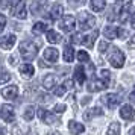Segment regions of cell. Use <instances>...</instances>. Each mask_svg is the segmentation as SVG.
Instances as JSON below:
<instances>
[{"instance_id": "obj_1", "label": "cell", "mask_w": 135, "mask_h": 135, "mask_svg": "<svg viewBox=\"0 0 135 135\" xmlns=\"http://www.w3.org/2000/svg\"><path fill=\"white\" fill-rule=\"evenodd\" d=\"M78 23H79V27L82 31H88V29L94 27L96 17L91 15L90 12H86V11H80L79 15H78Z\"/></svg>"}, {"instance_id": "obj_2", "label": "cell", "mask_w": 135, "mask_h": 135, "mask_svg": "<svg viewBox=\"0 0 135 135\" xmlns=\"http://www.w3.org/2000/svg\"><path fill=\"white\" fill-rule=\"evenodd\" d=\"M38 53V47L32 41H23L20 44V55L25 59H33Z\"/></svg>"}, {"instance_id": "obj_3", "label": "cell", "mask_w": 135, "mask_h": 135, "mask_svg": "<svg viewBox=\"0 0 135 135\" xmlns=\"http://www.w3.org/2000/svg\"><path fill=\"white\" fill-rule=\"evenodd\" d=\"M108 59H109V64L114 68H122L124 65V53L117 47H112V52H111Z\"/></svg>"}, {"instance_id": "obj_4", "label": "cell", "mask_w": 135, "mask_h": 135, "mask_svg": "<svg viewBox=\"0 0 135 135\" xmlns=\"http://www.w3.org/2000/svg\"><path fill=\"white\" fill-rule=\"evenodd\" d=\"M120 100H122V97L114 94V93H109V94L102 96V103L106 105L108 108H115L117 105H120Z\"/></svg>"}, {"instance_id": "obj_5", "label": "cell", "mask_w": 135, "mask_h": 135, "mask_svg": "<svg viewBox=\"0 0 135 135\" xmlns=\"http://www.w3.org/2000/svg\"><path fill=\"white\" fill-rule=\"evenodd\" d=\"M74 21H76V20H74L73 15H64L58 25H59V27H61L64 32H71L74 29V25H76Z\"/></svg>"}, {"instance_id": "obj_6", "label": "cell", "mask_w": 135, "mask_h": 135, "mask_svg": "<svg viewBox=\"0 0 135 135\" xmlns=\"http://www.w3.org/2000/svg\"><path fill=\"white\" fill-rule=\"evenodd\" d=\"M0 117L5 120L6 123H12L15 120V112H14V108L11 105H3L2 109H0Z\"/></svg>"}, {"instance_id": "obj_7", "label": "cell", "mask_w": 135, "mask_h": 135, "mask_svg": "<svg viewBox=\"0 0 135 135\" xmlns=\"http://www.w3.org/2000/svg\"><path fill=\"white\" fill-rule=\"evenodd\" d=\"M108 84H109V80H103V79H94L91 80V84L88 85V90L90 91H102L105 88H108Z\"/></svg>"}, {"instance_id": "obj_8", "label": "cell", "mask_w": 135, "mask_h": 135, "mask_svg": "<svg viewBox=\"0 0 135 135\" xmlns=\"http://www.w3.org/2000/svg\"><path fill=\"white\" fill-rule=\"evenodd\" d=\"M38 117L43 120L44 123H47V124H56V117L53 115V114H50V112H47L46 109H43V108H40V109L37 111Z\"/></svg>"}, {"instance_id": "obj_9", "label": "cell", "mask_w": 135, "mask_h": 135, "mask_svg": "<svg viewBox=\"0 0 135 135\" xmlns=\"http://www.w3.org/2000/svg\"><path fill=\"white\" fill-rule=\"evenodd\" d=\"M15 41H17V37H15L14 33H9V35H6V37H3L0 40V47L5 49V50H9V49L14 47Z\"/></svg>"}, {"instance_id": "obj_10", "label": "cell", "mask_w": 135, "mask_h": 135, "mask_svg": "<svg viewBox=\"0 0 135 135\" xmlns=\"http://www.w3.org/2000/svg\"><path fill=\"white\" fill-rule=\"evenodd\" d=\"M17 94H18V88H17L15 85L6 86V88L2 90V96L6 99V100H12V99H15L17 97Z\"/></svg>"}, {"instance_id": "obj_11", "label": "cell", "mask_w": 135, "mask_h": 135, "mask_svg": "<svg viewBox=\"0 0 135 135\" xmlns=\"http://www.w3.org/2000/svg\"><path fill=\"white\" fill-rule=\"evenodd\" d=\"M135 115V111L131 105H123L120 108V117L123 120H132V117Z\"/></svg>"}, {"instance_id": "obj_12", "label": "cell", "mask_w": 135, "mask_h": 135, "mask_svg": "<svg viewBox=\"0 0 135 135\" xmlns=\"http://www.w3.org/2000/svg\"><path fill=\"white\" fill-rule=\"evenodd\" d=\"M59 58V52L55 47H47L44 50V59H47L49 62H56Z\"/></svg>"}, {"instance_id": "obj_13", "label": "cell", "mask_w": 135, "mask_h": 135, "mask_svg": "<svg viewBox=\"0 0 135 135\" xmlns=\"http://www.w3.org/2000/svg\"><path fill=\"white\" fill-rule=\"evenodd\" d=\"M58 84V76L56 74H47L43 78V86L46 90H52Z\"/></svg>"}, {"instance_id": "obj_14", "label": "cell", "mask_w": 135, "mask_h": 135, "mask_svg": "<svg viewBox=\"0 0 135 135\" xmlns=\"http://www.w3.org/2000/svg\"><path fill=\"white\" fill-rule=\"evenodd\" d=\"M131 8H132V3L129 2V3H126L124 6L122 8V12H120V15H118V20H120V23H124V21H128V20H131Z\"/></svg>"}, {"instance_id": "obj_15", "label": "cell", "mask_w": 135, "mask_h": 135, "mask_svg": "<svg viewBox=\"0 0 135 135\" xmlns=\"http://www.w3.org/2000/svg\"><path fill=\"white\" fill-rule=\"evenodd\" d=\"M68 129H70V132L73 135H79L82 132H85V126L79 122H74V120H71V122L68 123Z\"/></svg>"}, {"instance_id": "obj_16", "label": "cell", "mask_w": 135, "mask_h": 135, "mask_svg": "<svg viewBox=\"0 0 135 135\" xmlns=\"http://www.w3.org/2000/svg\"><path fill=\"white\" fill-rule=\"evenodd\" d=\"M74 79H76V82H78V84H84V82H85L86 74H85V70H84V67H82V65L76 67V70H74Z\"/></svg>"}, {"instance_id": "obj_17", "label": "cell", "mask_w": 135, "mask_h": 135, "mask_svg": "<svg viewBox=\"0 0 135 135\" xmlns=\"http://www.w3.org/2000/svg\"><path fill=\"white\" fill-rule=\"evenodd\" d=\"M20 73H21V76H25V78H31L35 73V68H33L32 64H23L20 67Z\"/></svg>"}, {"instance_id": "obj_18", "label": "cell", "mask_w": 135, "mask_h": 135, "mask_svg": "<svg viewBox=\"0 0 135 135\" xmlns=\"http://www.w3.org/2000/svg\"><path fill=\"white\" fill-rule=\"evenodd\" d=\"M14 15H15L17 18H20V20L26 18L27 12H26V6H25V3H23V2H21L20 5H17V6L14 8Z\"/></svg>"}, {"instance_id": "obj_19", "label": "cell", "mask_w": 135, "mask_h": 135, "mask_svg": "<svg viewBox=\"0 0 135 135\" xmlns=\"http://www.w3.org/2000/svg\"><path fill=\"white\" fill-rule=\"evenodd\" d=\"M102 114H103V111L100 108H88L85 111V114H84V118L85 120H91L94 115H102Z\"/></svg>"}, {"instance_id": "obj_20", "label": "cell", "mask_w": 135, "mask_h": 135, "mask_svg": "<svg viewBox=\"0 0 135 135\" xmlns=\"http://www.w3.org/2000/svg\"><path fill=\"white\" fill-rule=\"evenodd\" d=\"M73 59H74V49L71 46H65L64 47V61L71 62Z\"/></svg>"}, {"instance_id": "obj_21", "label": "cell", "mask_w": 135, "mask_h": 135, "mask_svg": "<svg viewBox=\"0 0 135 135\" xmlns=\"http://www.w3.org/2000/svg\"><path fill=\"white\" fill-rule=\"evenodd\" d=\"M105 6H106V2L105 0H91V8H93V11H96V12L103 11Z\"/></svg>"}, {"instance_id": "obj_22", "label": "cell", "mask_w": 135, "mask_h": 135, "mask_svg": "<svg viewBox=\"0 0 135 135\" xmlns=\"http://www.w3.org/2000/svg\"><path fill=\"white\" fill-rule=\"evenodd\" d=\"M99 37V32H93V33H90V35H85V38H84V43L82 44H85L86 47H93V44H94V40Z\"/></svg>"}, {"instance_id": "obj_23", "label": "cell", "mask_w": 135, "mask_h": 135, "mask_svg": "<svg viewBox=\"0 0 135 135\" xmlns=\"http://www.w3.org/2000/svg\"><path fill=\"white\" fill-rule=\"evenodd\" d=\"M120 131H122V126L118 122H112L108 128V135H120Z\"/></svg>"}, {"instance_id": "obj_24", "label": "cell", "mask_w": 135, "mask_h": 135, "mask_svg": "<svg viewBox=\"0 0 135 135\" xmlns=\"http://www.w3.org/2000/svg\"><path fill=\"white\" fill-rule=\"evenodd\" d=\"M105 37L108 38V40H114V38H117V27H112V26H106L105 27Z\"/></svg>"}, {"instance_id": "obj_25", "label": "cell", "mask_w": 135, "mask_h": 135, "mask_svg": "<svg viewBox=\"0 0 135 135\" xmlns=\"http://www.w3.org/2000/svg\"><path fill=\"white\" fill-rule=\"evenodd\" d=\"M47 41L49 43H58V41H61V35L58 33L56 31H47Z\"/></svg>"}, {"instance_id": "obj_26", "label": "cell", "mask_w": 135, "mask_h": 135, "mask_svg": "<svg viewBox=\"0 0 135 135\" xmlns=\"http://www.w3.org/2000/svg\"><path fill=\"white\" fill-rule=\"evenodd\" d=\"M47 23H43V21H38V23H35L33 25V27H32V31L35 32V33H41V32H47Z\"/></svg>"}, {"instance_id": "obj_27", "label": "cell", "mask_w": 135, "mask_h": 135, "mask_svg": "<svg viewBox=\"0 0 135 135\" xmlns=\"http://www.w3.org/2000/svg\"><path fill=\"white\" fill-rule=\"evenodd\" d=\"M62 11H64L62 5L55 3V5H53V8H52V17H53V18H59V17L62 15Z\"/></svg>"}, {"instance_id": "obj_28", "label": "cell", "mask_w": 135, "mask_h": 135, "mask_svg": "<svg viewBox=\"0 0 135 135\" xmlns=\"http://www.w3.org/2000/svg\"><path fill=\"white\" fill-rule=\"evenodd\" d=\"M23 117H25V120H32L33 117H35V108L33 106H27L26 108V111H25V114H23Z\"/></svg>"}, {"instance_id": "obj_29", "label": "cell", "mask_w": 135, "mask_h": 135, "mask_svg": "<svg viewBox=\"0 0 135 135\" xmlns=\"http://www.w3.org/2000/svg\"><path fill=\"white\" fill-rule=\"evenodd\" d=\"M84 38H85V35H82L80 32H76V33L71 35V43L73 44H82L84 43Z\"/></svg>"}, {"instance_id": "obj_30", "label": "cell", "mask_w": 135, "mask_h": 135, "mask_svg": "<svg viewBox=\"0 0 135 135\" xmlns=\"http://www.w3.org/2000/svg\"><path fill=\"white\" fill-rule=\"evenodd\" d=\"M78 61L88 62V61H90V55H88L86 52H84V50H79V52H78Z\"/></svg>"}, {"instance_id": "obj_31", "label": "cell", "mask_w": 135, "mask_h": 135, "mask_svg": "<svg viewBox=\"0 0 135 135\" xmlns=\"http://www.w3.org/2000/svg\"><path fill=\"white\" fill-rule=\"evenodd\" d=\"M8 80H11V74L6 73V71H0V85L6 84Z\"/></svg>"}, {"instance_id": "obj_32", "label": "cell", "mask_w": 135, "mask_h": 135, "mask_svg": "<svg viewBox=\"0 0 135 135\" xmlns=\"http://www.w3.org/2000/svg\"><path fill=\"white\" fill-rule=\"evenodd\" d=\"M65 91H67V90H65V86H64V85L56 86V88H55V96L61 97V96H64V94H65Z\"/></svg>"}, {"instance_id": "obj_33", "label": "cell", "mask_w": 135, "mask_h": 135, "mask_svg": "<svg viewBox=\"0 0 135 135\" xmlns=\"http://www.w3.org/2000/svg\"><path fill=\"white\" fill-rule=\"evenodd\" d=\"M5 26H6V17H5L3 14H0V33L3 32Z\"/></svg>"}, {"instance_id": "obj_34", "label": "cell", "mask_w": 135, "mask_h": 135, "mask_svg": "<svg viewBox=\"0 0 135 135\" xmlns=\"http://www.w3.org/2000/svg\"><path fill=\"white\" fill-rule=\"evenodd\" d=\"M31 9H32V14H33V15H35V14H41L40 12V5H38L37 2H33V3H32V6H31Z\"/></svg>"}, {"instance_id": "obj_35", "label": "cell", "mask_w": 135, "mask_h": 135, "mask_svg": "<svg viewBox=\"0 0 135 135\" xmlns=\"http://www.w3.org/2000/svg\"><path fill=\"white\" fill-rule=\"evenodd\" d=\"M117 37L118 38H126L128 37V31H124V29H118V27H117Z\"/></svg>"}, {"instance_id": "obj_36", "label": "cell", "mask_w": 135, "mask_h": 135, "mask_svg": "<svg viewBox=\"0 0 135 135\" xmlns=\"http://www.w3.org/2000/svg\"><path fill=\"white\" fill-rule=\"evenodd\" d=\"M65 109H67V108H65V105H55V112H65Z\"/></svg>"}, {"instance_id": "obj_37", "label": "cell", "mask_w": 135, "mask_h": 135, "mask_svg": "<svg viewBox=\"0 0 135 135\" xmlns=\"http://www.w3.org/2000/svg\"><path fill=\"white\" fill-rule=\"evenodd\" d=\"M64 86H65V90H73V82L71 80H65Z\"/></svg>"}, {"instance_id": "obj_38", "label": "cell", "mask_w": 135, "mask_h": 135, "mask_svg": "<svg viewBox=\"0 0 135 135\" xmlns=\"http://www.w3.org/2000/svg\"><path fill=\"white\" fill-rule=\"evenodd\" d=\"M106 46H108V44L105 43V41H102V43L99 44V50H100V52H105V50L108 49V47H106Z\"/></svg>"}, {"instance_id": "obj_39", "label": "cell", "mask_w": 135, "mask_h": 135, "mask_svg": "<svg viewBox=\"0 0 135 135\" xmlns=\"http://www.w3.org/2000/svg\"><path fill=\"white\" fill-rule=\"evenodd\" d=\"M129 21H131V26H132V29H135V12L131 15V20H129Z\"/></svg>"}, {"instance_id": "obj_40", "label": "cell", "mask_w": 135, "mask_h": 135, "mask_svg": "<svg viewBox=\"0 0 135 135\" xmlns=\"http://www.w3.org/2000/svg\"><path fill=\"white\" fill-rule=\"evenodd\" d=\"M129 100H131V102H132V103L135 105V91L131 93V96H129Z\"/></svg>"}, {"instance_id": "obj_41", "label": "cell", "mask_w": 135, "mask_h": 135, "mask_svg": "<svg viewBox=\"0 0 135 135\" xmlns=\"http://www.w3.org/2000/svg\"><path fill=\"white\" fill-rule=\"evenodd\" d=\"M129 46H131V47H132V46H135V35L132 37V40L129 41Z\"/></svg>"}, {"instance_id": "obj_42", "label": "cell", "mask_w": 135, "mask_h": 135, "mask_svg": "<svg viewBox=\"0 0 135 135\" xmlns=\"http://www.w3.org/2000/svg\"><path fill=\"white\" fill-rule=\"evenodd\" d=\"M0 135H5V128H0Z\"/></svg>"}, {"instance_id": "obj_43", "label": "cell", "mask_w": 135, "mask_h": 135, "mask_svg": "<svg viewBox=\"0 0 135 135\" xmlns=\"http://www.w3.org/2000/svg\"><path fill=\"white\" fill-rule=\"evenodd\" d=\"M129 132H131V134H129V135H135V129H131Z\"/></svg>"}, {"instance_id": "obj_44", "label": "cell", "mask_w": 135, "mask_h": 135, "mask_svg": "<svg viewBox=\"0 0 135 135\" xmlns=\"http://www.w3.org/2000/svg\"><path fill=\"white\" fill-rule=\"evenodd\" d=\"M49 135H61V134H59V132H50Z\"/></svg>"}]
</instances>
